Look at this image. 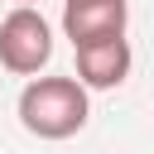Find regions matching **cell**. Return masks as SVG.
I'll list each match as a JSON object with an SVG mask.
<instances>
[{"mask_svg":"<svg viewBox=\"0 0 154 154\" xmlns=\"http://www.w3.org/2000/svg\"><path fill=\"white\" fill-rule=\"evenodd\" d=\"M19 125L38 140H72L87 116H91V101H87V87L77 77H29L24 91H19Z\"/></svg>","mask_w":154,"mask_h":154,"instance_id":"1","label":"cell"},{"mask_svg":"<svg viewBox=\"0 0 154 154\" xmlns=\"http://www.w3.org/2000/svg\"><path fill=\"white\" fill-rule=\"evenodd\" d=\"M53 58V29L34 5H14L0 19V67L14 77H34L43 72Z\"/></svg>","mask_w":154,"mask_h":154,"instance_id":"2","label":"cell"},{"mask_svg":"<svg viewBox=\"0 0 154 154\" xmlns=\"http://www.w3.org/2000/svg\"><path fill=\"white\" fill-rule=\"evenodd\" d=\"M77 53V82L87 91H111L130 77V43L125 34H106V38H87V43H72Z\"/></svg>","mask_w":154,"mask_h":154,"instance_id":"3","label":"cell"},{"mask_svg":"<svg viewBox=\"0 0 154 154\" xmlns=\"http://www.w3.org/2000/svg\"><path fill=\"white\" fill-rule=\"evenodd\" d=\"M125 24H130V5L125 0H63V34L72 43L125 34Z\"/></svg>","mask_w":154,"mask_h":154,"instance_id":"4","label":"cell"},{"mask_svg":"<svg viewBox=\"0 0 154 154\" xmlns=\"http://www.w3.org/2000/svg\"><path fill=\"white\" fill-rule=\"evenodd\" d=\"M19 5H34V0H19Z\"/></svg>","mask_w":154,"mask_h":154,"instance_id":"5","label":"cell"}]
</instances>
